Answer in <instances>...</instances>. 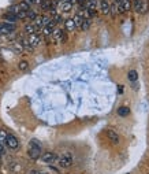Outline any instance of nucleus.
<instances>
[{
	"label": "nucleus",
	"mask_w": 149,
	"mask_h": 174,
	"mask_svg": "<svg viewBox=\"0 0 149 174\" xmlns=\"http://www.w3.org/2000/svg\"><path fill=\"white\" fill-rule=\"evenodd\" d=\"M41 144L39 140H36V138H33L32 141L29 143V148H27V155H29L30 159H33V161H36V159H39L41 156Z\"/></svg>",
	"instance_id": "obj_1"
},
{
	"label": "nucleus",
	"mask_w": 149,
	"mask_h": 174,
	"mask_svg": "<svg viewBox=\"0 0 149 174\" xmlns=\"http://www.w3.org/2000/svg\"><path fill=\"white\" fill-rule=\"evenodd\" d=\"M51 36L56 44H62L67 40V33H66V30L62 29V27H55Z\"/></svg>",
	"instance_id": "obj_2"
},
{
	"label": "nucleus",
	"mask_w": 149,
	"mask_h": 174,
	"mask_svg": "<svg viewBox=\"0 0 149 174\" xmlns=\"http://www.w3.org/2000/svg\"><path fill=\"white\" fill-rule=\"evenodd\" d=\"M134 11L138 14H147L149 10V4L147 0H134V4H133Z\"/></svg>",
	"instance_id": "obj_3"
},
{
	"label": "nucleus",
	"mask_w": 149,
	"mask_h": 174,
	"mask_svg": "<svg viewBox=\"0 0 149 174\" xmlns=\"http://www.w3.org/2000/svg\"><path fill=\"white\" fill-rule=\"evenodd\" d=\"M15 32V23L0 22V36H8Z\"/></svg>",
	"instance_id": "obj_4"
},
{
	"label": "nucleus",
	"mask_w": 149,
	"mask_h": 174,
	"mask_svg": "<svg viewBox=\"0 0 149 174\" xmlns=\"http://www.w3.org/2000/svg\"><path fill=\"white\" fill-rule=\"evenodd\" d=\"M58 163H59V166L63 169L70 167L72 165V155L68 154V152H66V154H63L60 158H58Z\"/></svg>",
	"instance_id": "obj_5"
},
{
	"label": "nucleus",
	"mask_w": 149,
	"mask_h": 174,
	"mask_svg": "<svg viewBox=\"0 0 149 174\" xmlns=\"http://www.w3.org/2000/svg\"><path fill=\"white\" fill-rule=\"evenodd\" d=\"M49 21H51V18L47 15H37L36 18L33 19V25L37 27V30H39V29H43Z\"/></svg>",
	"instance_id": "obj_6"
},
{
	"label": "nucleus",
	"mask_w": 149,
	"mask_h": 174,
	"mask_svg": "<svg viewBox=\"0 0 149 174\" xmlns=\"http://www.w3.org/2000/svg\"><path fill=\"white\" fill-rule=\"evenodd\" d=\"M6 145L10 149H16V148L19 147V141H18V138H16L14 134H7V137H6Z\"/></svg>",
	"instance_id": "obj_7"
},
{
	"label": "nucleus",
	"mask_w": 149,
	"mask_h": 174,
	"mask_svg": "<svg viewBox=\"0 0 149 174\" xmlns=\"http://www.w3.org/2000/svg\"><path fill=\"white\" fill-rule=\"evenodd\" d=\"M56 25H58V23H56L54 19L51 18V21L47 23L45 26L43 27V30H41V33H43V36H45V37L51 36V34H52V32H54V29H55V27H56Z\"/></svg>",
	"instance_id": "obj_8"
},
{
	"label": "nucleus",
	"mask_w": 149,
	"mask_h": 174,
	"mask_svg": "<svg viewBox=\"0 0 149 174\" xmlns=\"http://www.w3.org/2000/svg\"><path fill=\"white\" fill-rule=\"evenodd\" d=\"M116 4H118V11L126 12V11H130V8H131V0H120Z\"/></svg>",
	"instance_id": "obj_9"
},
{
	"label": "nucleus",
	"mask_w": 149,
	"mask_h": 174,
	"mask_svg": "<svg viewBox=\"0 0 149 174\" xmlns=\"http://www.w3.org/2000/svg\"><path fill=\"white\" fill-rule=\"evenodd\" d=\"M27 41H29V44L32 45L33 48H36L37 45L41 43V34H39V33L29 34V36H27Z\"/></svg>",
	"instance_id": "obj_10"
},
{
	"label": "nucleus",
	"mask_w": 149,
	"mask_h": 174,
	"mask_svg": "<svg viewBox=\"0 0 149 174\" xmlns=\"http://www.w3.org/2000/svg\"><path fill=\"white\" fill-rule=\"evenodd\" d=\"M99 10H100V12L104 14V15H108L109 14V2L108 0H99Z\"/></svg>",
	"instance_id": "obj_11"
},
{
	"label": "nucleus",
	"mask_w": 149,
	"mask_h": 174,
	"mask_svg": "<svg viewBox=\"0 0 149 174\" xmlns=\"http://www.w3.org/2000/svg\"><path fill=\"white\" fill-rule=\"evenodd\" d=\"M41 159H43V162L45 163H54L58 161V156L56 154H54V152H45V154H41Z\"/></svg>",
	"instance_id": "obj_12"
},
{
	"label": "nucleus",
	"mask_w": 149,
	"mask_h": 174,
	"mask_svg": "<svg viewBox=\"0 0 149 174\" xmlns=\"http://www.w3.org/2000/svg\"><path fill=\"white\" fill-rule=\"evenodd\" d=\"M107 137L109 138V141L112 143V144H119V134H118V132H115L114 129H108L107 130Z\"/></svg>",
	"instance_id": "obj_13"
},
{
	"label": "nucleus",
	"mask_w": 149,
	"mask_h": 174,
	"mask_svg": "<svg viewBox=\"0 0 149 174\" xmlns=\"http://www.w3.org/2000/svg\"><path fill=\"white\" fill-rule=\"evenodd\" d=\"M64 27H66V30H67V32H72V30L77 29V27H75L74 21H72V18L64 21Z\"/></svg>",
	"instance_id": "obj_14"
},
{
	"label": "nucleus",
	"mask_w": 149,
	"mask_h": 174,
	"mask_svg": "<svg viewBox=\"0 0 149 174\" xmlns=\"http://www.w3.org/2000/svg\"><path fill=\"white\" fill-rule=\"evenodd\" d=\"M25 33L29 36V34H33V33H37V27L33 25V22L30 23H26L25 25Z\"/></svg>",
	"instance_id": "obj_15"
},
{
	"label": "nucleus",
	"mask_w": 149,
	"mask_h": 174,
	"mask_svg": "<svg viewBox=\"0 0 149 174\" xmlns=\"http://www.w3.org/2000/svg\"><path fill=\"white\" fill-rule=\"evenodd\" d=\"M72 6H74V4H71L70 2H62L60 3V10L63 12H68V11H71Z\"/></svg>",
	"instance_id": "obj_16"
},
{
	"label": "nucleus",
	"mask_w": 149,
	"mask_h": 174,
	"mask_svg": "<svg viewBox=\"0 0 149 174\" xmlns=\"http://www.w3.org/2000/svg\"><path fill=\"white\" fill-rule=\"evenodd\" d=\"M4 19H6V22H10V23H15L16 21H18L16 15H14V14H11V12L4 14Z\"/></svg>",
	"instance_id": "obj_17"
},
{
	"label": "nucleus",
	"mask_w": 149,
	"mask_h": 174,
	"mask_svg": "<svg viewBox=\"0 0 149 174\" xmlns=\"http://www.w3.org/2000/svg\"><path fill=\"white\" fill-rule=\"evenodd\" d=\"M72 21H74V23H75V27H79V29H81L82 22H84V18H82L79 14H75L74 18H72Z\"/></svg>",
	"instance_id": "obj_18"
},
{
	"label": "nucleus",
	"mask_w": 149,
	"mask_h": 174,
	"mask_svg": "<svg viewBox=\"0 0 149 174\" xmlns=\"http://www.w3.org/2000/svg\"><path fill=\"white\" fill-rule=\"evenodd\" d=\"M118 114H119L120 117H127L130 114V109L126 107V106H122V107H119V110H118Z\"/></svg>",
	"instance_id": "obj_19"
},
{
	"label": "nucleus",
	"mask_w": 149,
	"mask_h": 174,
	"mask_svg": "<svg viewBox=\"0 0 149 174\" xmlns=\"http://www.w3.org/2000/svg\"><path fill=\"white\" fill-rule=\"evenodd\" d=\"M109 14H111V17H112V18H115L118 14H119V11H118V4H116V3H112V4L109 6Z\"/></svg>",
	"instance_id": "obj_20"
},
{
	"label": "nucleus",
	"mask_w": 149,
	"mask_h": 174,
	"mask_svg": "<svg viewBox=\"0 0 149 174\" xmlns=\"http://www.w3.org/2000/svg\"><path fill=\"white\" fill-rule=\"evenodd\" d=\"M127 77H129V80H130L131 82L137 81V80H138V73H137V70H130L129 74H127Z\"/></svg>",
	"instance_id": "obj_21"
},
{
	"label": "nucleus",
	"mask_w": 149,
	"mask_h": 174,
	"mask_svg": "<svg viewBox=\"0 0 149 174\" xmlns=\"http://www.w3.org/2000/svg\"><path fill=\"white\" fill-rule=\"evenodd\" d=\"M92 25V21L91 18H84V22H82V26H81V30H88Z\"/></svg>",
	"instance_id": "obj_22"
},
{
	"label": "nucleus",
	"mask_w": 149,
	"mask_h": 174,
	"mask_svg": "<svg viewBox=\"0 0 149 174\" xmlns=\"http://www.w3.org/2000/svg\"><path fill=\"white\" fill-rule=\"evenodd\" d=\"M7 132L6 130H0V145H4L6 144V137H7Z\"/></svg>",
	"instance_id": "obj_23"
},
{
	"label": "nucleus",
	"mask_w": 149,
	"mask_h": 174,
	"mask_svg": "<svg viewBox=\"0 0 149 174\" xmlns=\"http://www.w3.org/2000/svg\"><path fill=\"white\" fill-rule=\"evenodd\" d=\"M36 17H37V12L33 11V10H29V11H27V14H26V18L30 19V21H33Z\"/></svg>",
	"instance_id": "obj_24"
},
{
	"label": "nucleus",
	"mask_w": 149,
	"mask_h": 174,
	"mask_svg": "<svg viewBox=\"0 0 149 174\" xmlns=\"http://www.w3.org/2000/svg\"><path fill=\"white\" fill-rule=\"evenodd\" d=\"M19 4V7H21V10H22V11H29L30 10V6L27 4L26 2H21V3H18Z\"/></svg>",
	"instance_id": "obj_25"
},
{
	"label": "nucleus",
	"mask_w": 149,
	"mask_h": 174,
	"mask_svg": "<svg viewBox=\"0 0 149 174\" xmlns=\"http://www.w3.org/2000/svg\"><path fill=\"white\" fill-rule=\"evenodd\" d=\"M29 69V63H27L26 60H22V62H19V70H22V71H25Z\"/></svg>",
	"instance_id": "obj_26"
},
{
	"label": "nucleus",
	"mask_w": 149,
	"mask_h": 174,
	"mask_svg": "<svg viewBox=\"0 0 149 174\" xmlns=\"http://www.w3.org/2000/svg\"><path fill=\"white\" fill-rule=\"evenodd\" d=\"M26 14H27V11H19L18 14H16V18L18 19H26Z\"/></svg>",
	"instance_id": "obj_27"
},
{
	"label": "nucleus",
	"mask_w": 149,
	"mask_h": 174,
	"mask_svg": "<svg viewBox=\"0 0 149 174\" xmlns=\"http://www.w3.org/2000/svg\"><path fill=\"white\" fill-rule=\"evenodd\" d=\"M75 3H78L81 7H85V4H86V0H75Z\"/></svg>",
	"instance_id": "obj_28"
},
{
	"label": "nucleus",
	"mask_w": 149,
	"mask_h": 174,
	"mask_svg": "<svg viewBox=\"0 0 149 174\" xmlns=\"http://www.w3.org/2000/svg\"><path fill=\"white\" fill-rule=\"evenodd\" d=\"M23 2H26L27 4H29L30 7H32L33 4H36V0H23Z\"/></svg>",
	"instance_id": "obj_29"
},
{
	"label": "nucleus",
	"mask_w": 149,
	"mask_h": 174,
	"mask_svg": "<svg viewBox=\"0 0 149 174\" xmlns=\"http://www.w3.org/2000/svg\"><path fill=\"white\" fill-rule=\"evenodd\" d=\"M118 2H120V0H115V3H118Z\"/></svg>",
	"instance_id": "obj_30"
},
{
	"label": "nucleus",
	"mask_w": 149,
	"mask_h": 174,
	"mask_svg": "<svg viewBox=\"0 0 149 174\" xmlns=\"http://www.w3.org/2000/svg\"><path fill=\"white\" fill-rule=\"evenodd\" d=\"M39 174H47V173H39Z\"/></svg>",
	"instance_id": "obj_31"
},
{
	"label": "nucleus",
	"mask_w": 149,
	"mask_h": 174,
	"mask_svg": "<svg viewBox=\"0 0 149 174\" xmlns=\"http://www.w3.org/2000/svg\"><path fill=\"white\" fill-rule=\"evenodd\" d=\"M131 2H134V0H131Z\"/></svg>",
	"instance_id": "obj_32"
}]
</instances>
